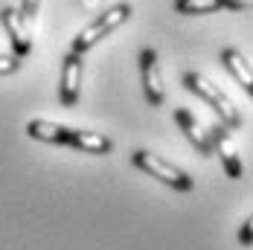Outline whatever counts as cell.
<instances>
[{
  "instance_id": "cell-1",
  "label": "cell",
  "mask_w": 253,
  "mask_h": 250,
  "mask_svg": "<svg viewBox=\"0 0 253 250\" xmlns=\"http://www.w3.org/2000/svg\"><path fill=\"white\" fill-rule=\"evenodd\" d=\"M180 82H183V87H186L189 93H195L198 99L207 102V105L221 117V125H224V128H233V131L242 128V114H239V108H236V105L227 99V93H221L210 79H204V76L195 73V70H186Z\"/></svg>"
},
{
  "instance_id": "cell-2",
  "label": "cell",
  "mask_w": 253,
  "mask_h": 250,
  "mask_svg": "<svg viewBox=\"0 0 253 250\" xmlns=\"http://www.w3.org/2000/svg\"><path fill=\"white\" fill-rule=\"evenodd\" d=\"M131 163H134L140 172L152 175L154 180H160L163 186H169V189H175V192H192V189H195V177L189 175V172H183L180 166H175V163H169V160L152 154L149 149L131 151Z\"/></svg>"
},
{
  "instance_id": "cell-3",
  "label": "cell",
  "mask_w": 253,
  "mask_h": 250,
  "mask_svg": "<svg viewBox=\"0 0 253 250\" xmlns=\"http://www.w3.org/2000/svg\"><path fill=\"white\" fill-rule=\"evenodd\" d=\"M131 12H134L131 3H114L111 9H105V15H99L96 21H90L82 32H76V38L70 41V52L84 55L87 50H93L105 35H111L114 29H120V26L126 24L128 18H131Z\"/></svg>"
},
{
  "instance_id": "cell-4",
  "label": "cell",
  "mask_w": 253,
  "mask_h": 250,
  "mask_svg": "<svg viewBox=\"0 0 253 250\" xmlns=\"http://www.w3.org/2000/svg\"><path fill=\"white\" fill-rule=\"evenodd\" d=\"M207 137H210V146H212V154L221 160V169L227 172L230 180H242L245 175V163L239 157V151L230 140V128H224L221 123H212L207 128Z\"/></svg>"
},
{
  "instance_id": "cell-5",
  "label": "cell",
  "mask_w": 253,
  "mask_h": 250,
  "mask_svg": "<svg viewBox=\"0 0 253 250\" xmlns=\"http://www.w3.org/2000/svg\"><path fill=\"white\" fill-rule=\"evenodd\" d=\"M82 73H84V58L67 50L61 58V82H58L61 108H76L79 96H82Z\"/></svg>"
},
{
  "instance_id": "cell-6",
  "label": "cell",
  "mask_w": 253,
  "mask_h": 250,
  "mask_svg": "<svg viewBox=\"0 0 253 250\" xmlns=\"http://www.w3.org/2000/svg\"><path fill=\"white\" fill-rule=\"evenodd\" d=\"M26 134L32 140L50 143V146H67V149H79V140H82L79 128L58 125V123H50V120H29L26 123Z\"/></svg>"
},
{
  "instance_id": "cell-7",
  "label": "cell",
  "mask_w": 253,
  "mask_h": 250,
  "mask_svg": "<svg viewBox=\"0 0 253 250\" xmlns=\"http://www.w3.org/2000/svg\"><path fill=\"white\" fill-rule=\"evenodd\" d=\"M140 82H143V93L152 108H160L166 102V90H163V76H160V64H157V52L152 47L140 52Z\"/></svg>"
},
{
  "instance_id": "cell-8",
  "label": "cell",
  "mask_w": 253,
  "mask_h": 250,
  "mask_svg": "<svg viewBox=\"0 0 253 250\" xmlns=\"http://www.w3.org/2000/svg\"><path fill=\"white\" fill-rule=\"evenodd\" d=\"M0 24L9 35V44H12V55L24 61L26 55L32 52V35H29V26L24 24L21 12L15 6H3L0 9Z\"/></svg>"
},
{
  "instance_id": "cell-9",
  "label": "cell",
  "mask_w": 253,
  "mask_h": 250,
  "mask_svg": "<svg viewBox=\"0 0 253 250\" xmlns=\"http://www.w3.org/2000/svg\"><path fill=\"white\" fill-rule=\"evenodd\" d=\"M218 9L248 12L251 9V0H175L177 15H212Z\"/></svg>"
},
{
  "instance_id": "cell-10",
  "label": "cell",
  "mask_w": 253,
  "mask_h": 250,
  "mask_svg": "<svg viewBox=\"0 0 253 250\" xmlns=\"http://www.w3.org/2000/svg\"><path fill=\"white\" fill-rule=\"evenodd\" d=\"M175 123L177 128L183 131V137L192 143V149L198 151L201 157H212V146H210V137H207V131L201 128V123L186 111V108H175Z\"/></svg>"
},
{
  "instance_id": "cell-11",
  "label": "cell",
  "mask_w": 253,
  "mask_h": 250,
  "mask_svg": "<svg viewBox=\"0 0 253 250\" xmlns=\"http://www.w3.org/2000/svg\"><path fill=\"white\" fill-rule=\"evenodd\" d=\"M218 61H221L230 73H233V79L245 87V93H253V73H251L248 58H245L242 52L233 50V47H224V50L218 52Z\"/></svg>"
},
{
  "instance_id": "cell-12",
  "label": "cell",
  "mask_w": 253,
  "mask_h": 250,
  "mask_svg": "<svg viewBox=\"0 0 253 250\" xmlns=\"http://www.w3.org/2000/svg\"><path fill=\"white\" fill-rule=\"evenodd\" d=\"M21 58H15L12 52H0V76H12V73H18L21 70Z\"/></svg>"
},
{
  "instance_id": "cell-13",
  "label": "cell",
  "mask_w": 253,
  "mask_h": 250,
  "mask_svg": "<svg viewBox=\"0 0 253 250\" xmlns=\"http://www.w3.org/2000/svg\"><path fill=\"white\" fill-rule=\"evenodd\" d=\"M38 9H41V0H21V18H24V24L29 26L35 18H38Z\"/></svg>"
},
{
  "instance_id": "cell-14",
  "label": "cell",
  "mask_w": 253,
  "mask_h": 250,
  "mask_svg": "<svg viewBox=\"0 0 253 250\" xmlns=\"http://www.w3.org/2000/svg\"><path fill=\"white\" fill-rule=\"evenodd\" d=\"M251 215H248V218H245V221H242V230H239V242H242V245H245V248H251Z\"/></svg>"
}]
</instances>
